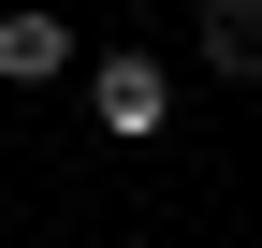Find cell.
<instances>
[{
    "mask_svg": "<svg viewBox=\"0 0 262 248\" xmlns=\"http://www.w3.org/2000/svg\"><path fill=\"white\" fill-rule=\"evenodd\" d=\"M160 102H175V73H160L146 44H117V58H88V117L131 146V132H160Z\"/></svg>",
    "mask_w": 262,
    "mask_h": 248,
    "instance_id": "obj_1",
    "label": "cell"
},
{
    "mask_svg": "<svg viewBox=\"0 0 262 248\" xmlns=\"http://www.w3.org/2000/svg\"><path fill=\"white\" fill-rule=\"evenodd\" d=\"M73 73V29L44 15V0H15V15H0V88H58Z\"/></svg>",
    "mask_w": 262,
    "mask_h": 248,
    "instance_id": "obj_2",
    "label": "cell"
},
{
    "mask_svg": "<svg viewBox=\"0 0 262 248\" xmlns=\"http://www.w3.org/2000/svg\"><path fill=\"white\" fill-rule=\"evenodd\" d=\"M189 44H204V73L262 88V0H204V15H189Z\"/></svg>",
    "mask_w": 262,
    "mask_h": 248,
    "instance_id": "obj_3",
    "label": "cell"
}]
</instances>
